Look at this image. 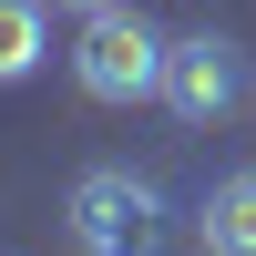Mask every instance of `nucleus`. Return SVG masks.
<instances>
[{
  "label": "nucleus",
  "instance_id": "1",
  "mask_svg": "<svg viewBox=\"0 0 256 256\" xmlns=\"http://www.w3.org/2000/svg\"><path fill=\"white\" fill-rule=\"evenodd\" d=\"M72 246L82 256H164L174 246L164 184L134 174V164H92V174L72 184Z\"/></svg>",
  "mask_w": 256,
  "mask_h": 256
},
{
  "label": "nucleus",
  "instance_id": "5",
  "mask_svg": "<svg viewBox=\"0 0 256 256\" xmlns=\"http://www.w3.org/2000/svg\"><path fill=\"white\" fill-rule=\"evenodd\" d=\"M41 52H52V20H41V0H0V82H31Z\"/></svg>",
  "mask_w": 256,
  "mask_h": 256
},
{
  "label": "nucleus",
  "instance_id": "4",
  "mask_svg": "<svg viewBox=\"0 0 256 256\" xmlns=\"http://www.w3.org/2000/svg\"><path fill=\"white\" fill-rule=\"evenodd\" d=\"M195 246H205V256H256V164H236V174L205 184V205H195Z\"/></svg>",
  "mask_w": 256,
  "mask_h": 256
},
{
  "label": "nucleus",
  "instance_id": "3",
  "mask_svg": "<svg viewBox=\"0 0 256 256\" xmlns=\"http://www.w3.org/2000/svg\"><path fill=\"white\" fill-rule=\"evenodd\" d=\"M236 92H246V62H236L226 31H174V41H164V92L154 102L174 123H226Z\"/></svg>",
  "mask_w": 256,
  "mask_h": 256
},
{
  "label": "nucleus",
  "instance_id": "6",
  "mask_svg": "<svg viewBox=\"0 0 256 256\" xmlns=\"http://www.w3.org/2000/svg\"><path fill=\"white\" fill-rule=\"evenodd\" d=\"M52 10H113V0H52Z\"/></svg>",
  "mask_w": 256,
  "mask_h": 256
},
{
  "label": "nucleus",
  "instance_id": "2",
  "mask_svg": "<svg viewBox=\"0 0 256 256\" xmlns=\"http://www.w3.org/2000/svg\"><path fill=\"white\" fill-rule=\"evenodd\" d=\"M72 82H82L92 102H154V92H164V31L134 10V0L82 10V31H72Z\"/></svg>",
  "mask_w": 256,
  "mask_h": 256
}]
</instances>
